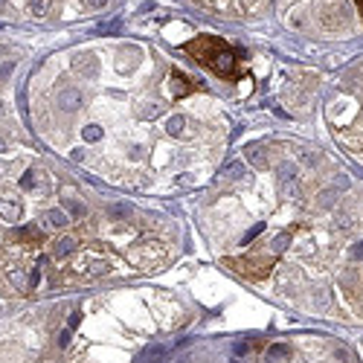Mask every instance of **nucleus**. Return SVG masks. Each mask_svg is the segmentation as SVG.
Instances as JSON below:
<instances>
[{
  "label": "nucleus",
  "instance_id": "11",
  "mask_svg": "<svg viewBox=\"0 0 363 363\" xmlns=\"http://www.w3.org/2000/svg\"><path fill=\"white\" fill-rule=\"evenodd\" d=\"M0 215H3L9 224H15V221L21 218V206H18V203H9V200H0Z\"/></svg>",
  "mask_w": 363,
  "mask_h": 363
},
{
  "label": "nucleus",
  "instance_id": "25",
  "mask_svg": "<svg viewBox=\"0 0 363 363\" xmlns=\"http://www.w3.org/2000/svg\"><path fill=\"white\" fill-rule=\"evenodd\" d=\"M259 232H262V224H256V227H253V230L247 232V235H244V241H241V244H244V247H247V241H253V238H256V235H259Z\"/></svg>",
  "mask_w": 363,
  "mask_h": 363
},
{
  "label": "nucleus",
  "instance_id": "5",
  "mask_svg": "<svg viewBox=\"0 0 363 363\" xmlns=\"http://www.w3.org/2000/svg\"><path fill=\"white\" fill-rule=\"evenodd\" d=\"M140 58H142V50L140 47H122L119 50V64H116V70L119 73H128V67H137L140 64Z\"/></svg>",
  "mask_w": 363,
  "mask_h": 363
},
{
  "label": "nucleus",
  "instance_id": "20",
  "mask_svg": "<svg viewBox=\"0 0 363 363\" xmlns=\"http://www.w3.org/2000/svg\"><path fill=\"white\" fill-rule=\"evenodd\" d=\"M64 206H67V212H70L73 218H82V215H84V206L76 203V200H64Z\"/></svg>",
  "mask_w": 363,
  "mask_h": 363
},
{
  "label": "nucleus",
  "instance_id": "29",
  "mask_svg": "<svg viewBox=\"0 0 363 363\" xmlns=\"http://www.w3.org/2000/svg\"><path fill=\"white\" fill-rule=\"evenodd\" d=\"M352 256H355V259H363V241H361V244H355V250H352Z\"/></svg>",
  "mask_w": 363,
  "mask_h": 363
},
{
  "label": "nucleus",
  "instance_id": "6",
  "mask_svg": "<svg viewBox=\"0 0 363 363\" xmlns=\"http://www.w3.org/2000/svg\"><path fill=\"white\" fill-rule=\"evenodd\" d=\"M76 247H79V241H76L73 235H61V238L53 241V256H56V259H67V256L76 253Z\"/></svg>",
  "mask_w": 363,
  "mask_h": 363
},
{
  "label": "nucleus",
  "instance_id": "28",
  "mask_svg": "<svg viewBox=\"0 0 363 363\" xmlns=\"http://www.w3.org/2000/svg\"><path fill=\"white\" fill-rule=\"evenodd\" d=\"M79 317H82L79 311H73V314H70V329H76V326H79Z\"/></svg>",
  "mask_w": 363,
  "mask_h": 363
},
{
  "label": "nucleus",
  "instance_id": "9",
  "mask_svg": "<svg viewBox=\"0 0 363 363\" xmlns=\"http://www.w3.org/2000/svg\"><path fill=\"white\" fill-rule=\"evenodd\" d=\"M12 235H15V238H24V241H35V244H41V241H44V232H41V227H38V224H29V227L12 232Z\"/></svg>",
  "mask_w": 363,
  "mask_h": 363
},
{
  "label": "nucleus",
  "instance_id": "26",
  "mask_svg": "<svg viewBox=\"0 0 363 363\" xmlns=\"http://www.w3.org/2000/svg\"><path fill=\"white\" fill-rule=\"evenodd\" d=\"M70 157H73L76 163H82V160H84V148H76V151H70Z\"/></svg>",
  "mask_w": 363,
  "mask_h": 363
},
{
  "label": "nucleus",
  "instance_id": "19",
  "mask_svg": "<svg viewBox=\"0 0 363 363\" xmlns=\"http://www.w3.org/2000/svg\"><path fill=\"white\" fill-rule=\"evenodd\" d=\"M108 270H111V264L99 259V262H90V270H87V273H90V276H105Z\"/></svg>",
  "mask_w": 363,
  "mask_h": 363
},
{
  "label": "nucleus",
  "instance_id": "15",
  "mask_svg": "<svg viewBox=\"0 0 363 363\" xmlns=\"http://www.w3.org/2000/svg\"><path fill=\"white\" fill-rule=\"evenodd\" d=\"M50 6H53V0H29V15L44 18V15L50 12Z\"/></svg>",
  "mask_w": 363,
  "mask_h": 363
},
{
  "label": "nucleus",
  "instance_id": "3",
  "mask_svg": "<svg viewBox=\"0 0 363 363\" xmlns=\"http://www.w3.org/2000/svg\"><path fill=\"white\" fill-rule=\"evenodd\" d=\"M323 12H326V15H323V27H329V29L346 27V6H340V3H326Z\"/></svg>",
  "mask_w": 363,
  "mask_h": 363
},
{
  "label": "nucleus",
  "instance_id": "22",
  "mask_svg": "<svg viewBox=\"0 0 363 363\" xmlns=\"http://www.w3.org/2000/svg\"><path fill=\"white\" fill-rule=\"evenodd\" d=\"M334 195H337L334 189H326V192L317 198V200H320V206H331V203H334Z\"/></svg>",
  "mask_w": 363,
  "mask_h": 363
},
{
  "label": "nucleus",
  "instance_id": "30",
  "mask_svg": "<svg viewBox=\"0 0 363 363\" xmlns=\"http://www.w3.org/2000/svg\"><path fill=\"white\" fill-rule=\"evenodd\" d=\"M87 3H90L93 9H102V6H108V0H87Z\"/></svg>",
  "mask_w": 363,
  "mask_h": 363
},
{
  "label": "nucleus",
  "instance_id": "16",
  "mask_svg": "<svg viewBox=\"0 0 363 363\" xmlns=\"http://www.w3.org/2000/svg\"><path fill=\"white\" fill-rule=\"evenodd\" d=\"M108 215L116 218V221H122V218L131 215V206H128V203H113V206H108Z\"/></svg>",
  "mask_w": 363,
  "mask_h": 363
},
{
  "label": "nucleus",
  "instance_id": "1",
  "mask_svg": "<svg viewBox=\"0 0 363 363\" xmlns=\"http://www.w3.org/2000/svg\"><path fill=\"white\" fill-rule=\"evenodd\" d=\"M183 50H186L189 56H195L198 64L215 70V73L224 76V79H235V76H238V73H235V56H232L230 44H224V41L215 38V35H200L195 41H189Z\"/></svg>",
  "mask_w": 363,
  "mask_h": 363
},
{
  "label": "nucleus",
  "instance_id": "10",
  "mask_svg": "<svg viewBox=\"0 0 363 363\" xmlns=\"http://www.w3.org/2000/svg\"><path fill=\"white\" fill-rule=\"evenodd\" d=\"M189 90H192V82H189L183 73H174V76H171V93H174V96H183V93H189Z\"/></svg>",
  "mask_w": 363,
  "mask_h": 363
},
{
  "label": "nucleus",
  "instance_id": "13",
  "mask_svg": "<svg viewBox=\"0 0 363 363\" xmlns=\"http://www.w3.org/2000/svg\"><path fill=\"white\" fill-rule=\"evenodd\" d=\"M186 128V119L180 116V113H174V116H168V122H166V131L171 134V137H177V134H183Z\"/></svg>",
  "mask_w": 363,
  "mask_h": 363
},
{
  "label": "nucleus",
  "instance_id": "32",
  "mask_svg": "<svg viewBox=\"0 0 363 363\" xmlns=\"http://www.w3.org/2000/svg\"><path fill=\"white\" fill-rule=\"evenodd\" d=\"M358 3V9H361V18H363V0H355Z\"/></svg>",
  "mask_w": 363,
  "mask_h": 363
},
{
  "label": "nucleus",
  "instance_id": "27",
  "mask_svg": "<svg viewBox=\"0 0 363 363\" xmlns=\"http://www.w3.org/2000/svg\"><path fill=\"white\" fill-rule=\"evenodd\" d=\"M67 343H70V329L58 334V346H67Z\"/></svg>",
  "mask_w": 363,
  "mask_h": 363
},
{
  "label": "nucleus",
  "instance_id": "7",
  "mask_svg": "<svg viewBox=\"0 0 363 363\" xmlns=\"http://www.w3.org/2000/svg\"><path fill=\"white\" fill-rule=\"evenodd\" d=\"M44 224L53 227V230H64L67 224H70V215H67L64 209H47L44 212Z\"/></svg>",
  "mask_w": 363,
  "mask_h": 363
},
{
  "label": "nucleus",
  "instance_id": "18",
  "mask_svg": "<svg viewBox=\"0 0 363 363\" xmlns=\"http://www.w3.org/2000/svg\"><path fill=\"white\" fill-rule=\"evenodd\" d=\"M279 180H282V183L297 180V168H294V163H282V166H279Z\"/></svg>",
  "mask_w": 363,
  "mask_h": 363
},
{
  "label": "nucleus",
  "instance_id": "31",
  "mask_svg": "<svg viewBox=\"0 0 363 363\" xmlns=\"http://www.w3.org/2000/svg\"><path fill=\"white\" fill-rule=\"evenodd\" d=\"M3 151H6V140L0 137V154H3Z\"/></svg>",
  "mask_w": 363,
  "mask_h": 363
},
{
  "label": "nucleus",
  "instance_id": "21",
  "mask_svg": "<svg viewBox=\"0 0 363 363\" xmlns=\"http://www.w3.org/2000/svg\"><path fill=\"white\" fill-rule=\"evenodd\" d=\"M288 241H291V235H288V232H282V235H276V241H273V250H276V253H282Z\"/></svg>",
  "mask_w": 363,
  "mask_h": 363
},
{
  "label": "nucleus",
  "instance_id": "8",
  "mask_svg": "<svg viewBox=\"0 0 363 363\" xmlns=\"http://www.w3.org/2000/svg\"><path fill=\"white\" fill-rule=\"evenodd\" d=\"M244 154H247V160L256 166V168H267V157H264V148L259 145V142L247 145V148H244Z\"/></svg>",
  "mask_w": 363,
  "mask_h": 363
},
{
  "label": "nucleus",
  "instance_id": "12",
  "mask_svg": "<svg viewBox=\"0 0 363 363\" xmlns=\"http://www.w3.org/2000/svg\"><path fill=\"white\" fill-rule=\"evenodd\" d=\"M244 171H247V168H244V163L232 160V163H227V166H224V171H221V174H224L227 180H241V177H244Z\"/></svg>",
  "mask_w": 363,
  "mask_h": 363
},
{
  "label": "nucleus",
  "instance_id": "23",
  "mask_svg": "<svg viewBox=\"0 0 363 363\" xmlns=\"http://www.w3.org/2000/svg\"><path fill=\"white\" fill-rule=\"evenodd\" d=\"M21 186H24V189H32V186H35V171H32V168L21 177Z\"/></svg>",
  "mask_w": 363,
  "mask_h": 363
},
{
  "label": "nucleus",
  "instance_id": "24",
  "mask_svg": "<svg viewBox=\"0 0 363 363\" xmlns=\"http://www.w3.org/2000/svg\"><path fill=\"white\" fill-rule=\"evenodd\" d=\"M285 355H288V346H273V349L267 352V358H270V361H273V358H285Z\"/></svg>",
  "mask_w": 363,
  "mask_h": 363
},
{
  "label": "nucleus",
  "instance_id": "2",
  "mask_svg": "<svg viewBox=\"0 0 363 363\" xmlns=\"http://www.w3.org/2000/svg\"><path fill=\"white\" fill-rule=\"evenodd\" d=\"M56 102H58V108H61V111L73 113V111H79V108H82L84 96H82V90H79V87H61V90H58V96H56Z\"/></svg>",
  "mask_w": 363,
  "mask_h": 363
},
{
  "label": "nucleus",
  "instance_id": "4",
  "mask_svg": "<svg viewBox=\"0 0 363 363\" xmlns=\"http://www.w3.org/2000/svg\"><path fill=\"white\" fill-rule=\"evenodd\" d=\"M73 67H76L84 79H96V76H99V61H96V56H90V53H79L76 61H73Z\"/></svg>",
  "mask_w": 363,
  "mask_h": 363
},
{
  "label": "nucleus",
  "instance_id": "14",
  "mask_svg": "<svg viewBox=\"0 0 363 363\" xmlns=\"http://www.w3.org/2000/svg\"><path fill=\"white\" fill-rule=\"evenodd\" d=\"M9 282H12V285H18L21 291H27V288H29V279H27V273H24L21 267H12V270H9Z\"/></svg>",
  "mask_w": 363,
  "mask_h": 363
},
{
  "label": "nucleus",
  "instance_id": "17",
  "mask_svg": "<svg viewBox=\"0 0 363 363\" xmlns=\"http://www.w3.org/2000/svg\"><path fill=\"white\" fill-rule=\"evenodd\" d=\"M102 125H96V122H93V125H84V131H82V137H84V140H87V142H99L102 140Z\"/></svg>",
  "mask_w": 363,
  "mask_h": 363
}]
</instances>
